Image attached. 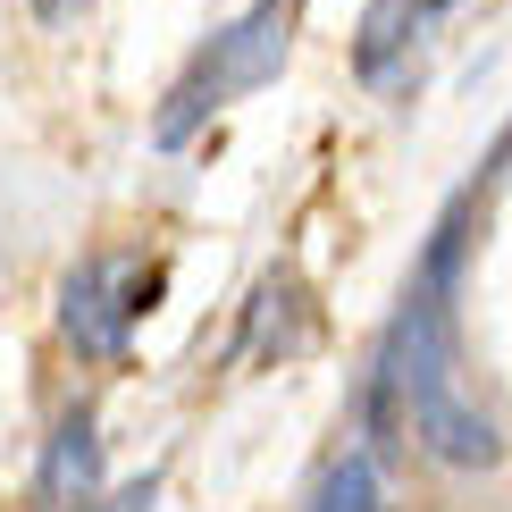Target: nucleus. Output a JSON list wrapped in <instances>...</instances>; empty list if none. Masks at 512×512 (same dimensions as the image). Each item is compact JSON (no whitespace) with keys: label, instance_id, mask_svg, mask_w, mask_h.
Listing matches in <instances>:
<instances>
[{"label":"nucleus","instance_id":"1","mask_svg":"<svg viewBox=\"0 0 512 512\" xmlns=\"http://www.w3.org/2000/svg\"><path fill=\"white\" fill-rule=\"evenodd\" d=\"M471 202H479V185L454 194L445 219L429 227V252L412 261V286H403V311H395L378 378H370V437L387 445V429L403 420V437L429 462H445V471L504 462V437L487 420V403L462 387V345H454V286H462V252H471Z\"/></svg>","mask_w":512,"mask_h":512},{"label":"nucleus","instance_id":"2","mask_svg":"<svg viewBox=\"0 0 512 512\" xmlns=\"http://www.w3.org/2000/svg\"><path fill=\"white\" fill-rule=\"evenodd\" d=\"M286 42H294V9H286V0H252L236 26H219V34H210V51L168 84V101H160V118H152V143L177 152V143H194L202 118H219L227 101H244V93H261V84L286 68Z\"/></svg>","mask_w":512,"mask_h":512},{"label":"nucleus","instance_id":"3","mask_svg":"<svg viewBox=\"0 0 512 512\" xmlns=\"http://www.w3.org/2000/svg\"><path fill=\"white\" fill-rule=\"evenodd\" d=\"M160 261L143 252H84V261L59 277V336L84 361H126L135 328L160 311Z\"/></svg>","mask_w":512,"mask_h":512},{"label":"nucleus","instance_id":"4","mask_svg":"<svg viewBox=\"0 0 512 512\" xmlns=\"http://www.w3.org/2000/svg\"><path fill=\"white\" fill-rule=\"evenodd\" d=\"M93 496H101V420L76 403L34 462V512H93Z\"/></svg>","mask_w":512,"mask_h":512},{"label":"nucleus","instance_id":"5","mask_svg":"<svg viewBox=\"0 0 512 512\" xmlns=\"http://www.w3.org/2000/svg\"><path fill=\"white\" fill-rule=\"evenodd\" d=\"M319 336V311H311V286L294 269H269L261 294H252V319H244V353L252 361H294Z\"/></svg>","mask_w":512,"mask_h":512},{"label":"nucleus","instance_id":"6","mask_svg":"<svg viewBox=\"0 0 512 512\" xmlns=\"http://www.w3.org/2000/svg\"><path fill=\"white\" fill-rule=\"evenodd\" d=\"M420 26H429V17H420L412 0H370V9H361V34H353V68L370 84H387L395 59L420 42Z\"/></svg>","mask_w":512,"mask_h":512},{"label":"nucleus","instance_id":"7","mask_svg":"<svg viewBox=\"0 0 512 512\" xmlns=\"http://www.w3.org/2000/svg\"><path fill=\"white\" fill-rule=\"evenodd\" d=\"M311 512H387V487H378V462L370 454H345L328 479H319Z\"/></svg>","mask_w":512,"mask_h":512},{"label":"nucleus","instance_id":"8","mask_svg":"<svg viewBox=\"0 0 512 512\" xmlns=\"http://www.w3.org/2000/svg\"><path fill=\"white\" fill-rule=\"evenodd\" d=\"M152 504H160V471H143L135 487H118V496L101 504V512H152Z\"/></svg>","mask_w":512,"mask_h":512},{"label":"nucleus","instance_id":"9","mask_svg":"<svg viewBox=\"0 0 512 512\" xmlns=\"http://www.w3.org/2000/svg\"><path fill=\"white\" fill-rule=\"evenodd\" d=\"M412 9H420V17H445V9H462V0H412Z\"/></svg>","mask_w":512,"mask_h":512}]
</instances>
